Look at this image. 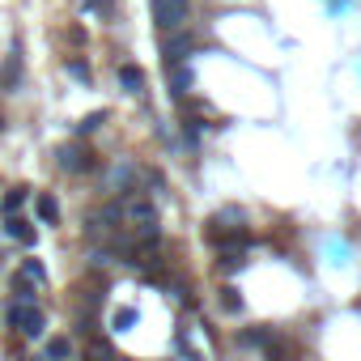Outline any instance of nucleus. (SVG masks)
I'll use <instances>...</instances> for the list:
<instances>
[{
	"label": "nucleus",
	"instance_id": "5",
	"mask_svg": "<svg viewBox=\"0 0 361 361\" xmlns=\"http://www.w3.org/2000/svg\"><path fill=\"white\" fill-rule=\"evenodd\" d=\"M17 81H22V43L9 51L5 68H0V94H13V89H17Z\"/></svg>",
	"mask_w": 361,
	"mask_h": 361
},
{
	"label": "nucleus",
	"instance_id": "10",
	"mask_svg": "<svg viewBox=\"0 0 361 361\" xmlns=\"http://www.w3.org/2000/svg\"><path fill=\"white\" fill-rule=\"evenodd\" d=\"M136 319H140V311H136V306H119V311L111 315V327H115V332H128Z\"/></svg>",
	"mask_w": 361,
	"mask_h": 361
},
{
	"label": "nucleus",
	"instance_id": "12",
	"mask_svg": "<svg viewBox=\"0 0 361 361\" xmlns=\"http://www.w3.org/2000/svg\"><path fill=\"white\" fill-rule=\"evenodd\" d=\"M68 353H73V344L64 340V336H56L47 344V353H43V361H68Z\"/></svg>",
	"mask_w": 361,
	"mask_h": 361
},
{
	"label": "nucleus",
	"instance_id": "9",
	"mask_svg": "<svg viewBox=\"0 0 361 361\" xmlns=\"http://www.w3.org/2000/svg\"><path fill=\"white\" fill-rule=\"evenodd\" d=\"M170 89H175L179 98L191 89V68H187V64H170Z\"/></svg>",
	"mask_w": 361,
	"mask_h": 361
},
{
	"label": "nucleus",
	"instance_id": "3",
	"mask_svg": "<svg viewBox=\"0 0 361 361\" xmlns=\"http://www.w3.org/2000/svg\"><path fill=\"white\" fill-rule=\"evenodd\" d=\"M153 22L162 30H183L187 26V0H153Z\"/></svg>",
	"mask_w": 361,
	"mask_h": 361
},
{
	"label": "nucleus",
	"instance_id": "17",
	"mask_svg": "<svg viewBox=\"0 0 361 361\" xmlns=\"http://www.w3.org/2000/svg\"><path fill=\"white\" fill-rule=\"evenodd\" d=\"M226 311H242V297H234V289H226Z\"/></svg>",
	"mask_w": 361,
	"mask_h": 361
},
{
	"label": "nucleus",
	"instance_id": "4",
	"mask_svg": "<svg viewBox=\"0 0 361 361\" xmlns=\"http://www.w3.org/2000/svg\"><path fill=\"white\" fill-rule=\"evenodd\" d=\"M5 234H9V238H17L22 246H34V242H38V230H34V221H26L22 213H9V217H5Z\"/></svg>",
	"mask_w": 361,
	"mask_h": 361
},
{
	"label": "nucleus",
	"instance_id": "6",
	"mask_svg": "<svg viewBox=\"0 0 361 361\" xmlns=\"http://www.w3.org/2000/svg\"><path fill=\"white\" fill-rule=\"evenodd\" d=\"M115 77H119L124 94H145V73H140L136 64H119V68H115Z\"/></svg>",
	"mask_w": 361,
	"mask_h": 361
},
{
	"label": "nucleus",
	"instance_id": "8",
	"mask_svg": "<svg viewBox=\"0 0 361 361\" xmlns=\"http://www.w3.org/2000/svg\"><path fill=\"white\" fill-rule=\"evenodd\" d=\"M38 221H43V226H56V221H60V204H56V196H38Z\"/></svg>",
	"mask_w": 361,
	"mask_h": 361
},
{
	"label": "nucleus",
	"instance_id": "16",
	"mask_svg": "<svg viewBox=\"0 0 361 361\" xmlns=\"http://www.w3.org/2000/svg\"><path fill=\"white\" fill-rule=\"evenodd\" d=\"M242 264H246V260H242L238 251H226V255H221V268H226V272H238Z\"/></svg>",
	"mask_w": 361,
	"mask_h": 361
},
{
	"label": "nucleus",
	"instance_id": "1",
	"mask_svg": "<svg viewBox=\"0 0 361 361\" xmlns=\"http://www.w3.org/2000/svg\"><path fill=\"white\" fill-rule=\"evenodd\" d=\"M5 323L13 332H22L26 340H38L47 332V315H43V306H34V302H13L9 315H5Z\"/></svg>",
	"mask_w": 361,
	"mask_h": 361
},
{
	"label": "nucleus",
	"instance_id": "11",
	"mask_svg": "<svg viewBox=\"0 0 361 361\" xmlns=\"http://www.w3.org/2000/svg\"><path fill=\"white\" fill-rule=\"evenodd\" d=\"M9 289H13V302H34V281H26L22 272L9 281Z\"/></svg>",
	"mask_w": 361,
	"mask_h": 361
},
{
	"label": "nucleus",
	"instance_id": "7",
	"mask_svg": "<svg viewBox=\"0 0 361 361\" xmlns=\"http://www.w3.org/2000/svg\"><path fill=\"white\" fill-rule=\"evenodd\" d=\"M26 204H30V187H9L5 196H0V213H22L26 209Z\"/></svg>",
	"mask_w": 361,
	"mask_h": 361
},
{
	"label": "nucleus",
	"instance_id": "2",
	"mask_svg": "<svg viewBox=\"0 0 361 361\" xmlns=\"http://www.w3.org/2000/svg\"><path fill=\"white\" fill-rule=\"evenodd\" d=\"M56 166H60L64 175H85V170H94V153H89L81 140L60 145V149H56Z\"/></svg>",
	"mask_w": 361,
	"mask_h": 361
},
{
	"label": "nucleus",
	"instance_id": "14",
	"mask_svg": "<svg viewBox=\"0 0 361 361\" xmlns=\"http://www.w3.org/2000/svg\"><path fill=\"white\" fill-rule=\"evenodd\" d=\"M64 68H68V77H73V81H81V85H89V81H94V73H89V64H85V60H68Z\"/></svg>",
	"mask_w": 361,
	"mask_h": 361
},
{
	"label": "nucleus",
	"instance_id": "13",
	"mask_svg": "<svg viewBox=\"0 0 361 361\" xmlns=\"http://www.w3.org/2000/svg\"><path fill=\"white\" fill-rule=\"evenodd\" d=\"M102 124H107V111H94V115H85V119L77 124V136H89V132H98Z\"/></svg>",
	"mask_w": 361,
	"mask_h": 361
},
{
	"label": "nucleus",
	"instance_id": "15",
	"mask_svg": "<svg viewBox=\"0 0 361 361\" xmlns=\"http://www.w3.org/2000/svg\"><path fill=\"white\" fill-rule=\"evenodd\" d=\"M22 277L26 281H47V272H43V264L34 260V255H26V260H22Z\"/></svg>",
	"mask_w": 361,
	"mask_h": 361
}]
</instances>
